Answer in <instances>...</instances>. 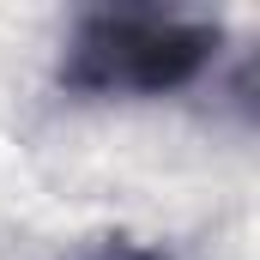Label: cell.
<instances>
[{"label":"cell","instance_id":"1","mask_svg":"<svg viewBox=\"0 0 260 260\" xmlns=\"http://www.w3.org/2000/svg\"><path fill=\"white\" fill-rule=\"evenodd\" d=\"M218 55V24L157 12V6H97L79 12L61 55V91L115 103V97H170L194 85Z\"/></svg>","mask_w":260,"mask_h":260},{"label":"cell","instance_id":"2","mask_svg":"<svg viewBox=\"0 0 260 260\" xmlns=\"http://www.w3.org/2000/svg\"><path fill=\"white\" fill-rule=\"evenodd\" d=\"M73 260H170V254H157V248H139V242H121V236H109V242H91V248H79Z\"/></svg>","mask_w":260,"mask_h":260}]
</instances>
